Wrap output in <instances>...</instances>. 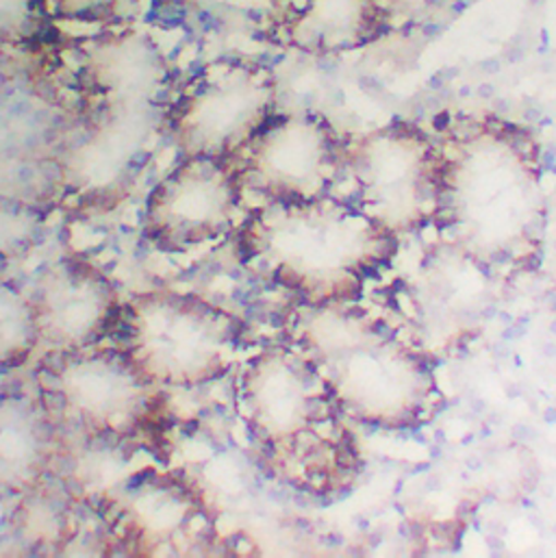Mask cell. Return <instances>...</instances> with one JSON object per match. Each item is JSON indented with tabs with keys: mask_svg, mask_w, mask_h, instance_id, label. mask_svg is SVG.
<instances>
[{
	"mask_svg": "<svg viewBox=\"0 0 556 558\" xmlns=\"http://www.w3.org/2000/svg\"><path fill=\"white\" fill-rule=\"evenodd\" d=\"M122 352L155 387L192 389L225 378L240 361L249 326L194 293L150 291L122 304Z\"/></svg>",
	"mask_w": 556,
	"mask_h": 558,
	"instance_id": "cell-6",
	"label": "cell"
},
{
	"mask_svg": "<svg viewBox=\"0 0 556 558\" xmlns=\"http://www.w3.org/2000/svg\"><path fill=\"white\" fill-rule=\"evenodd\" d=\"M46 9H55L63 17L72 20H111L120 13V0H44Z\"/></svg>",
	"mask_w": 556,
	"mask_h": 558,
	"instance_id": "cell-21",
	"label": "cell"
},
{
	"mask_svg": "<svg viewBox=\"0 0 556 558\" xmlns=\"http://www.w3.org/2000/svg\"><path fill=\"white\" fill-rule=\"evenodd\" d=\"M483 68H485V70H492V72H496V70L500 68V63L492 59V61H485V63H483Z\"/></svg>",
	"mask_w": 556,
	"mask_h": 558,
	"instance_id": "cell-24",
	"label": "cell"
},
{
	"mask_svg": "<svg viewBox=\"0 0 556 558\" xmlns=\"http://www.w3.org/2000/svg\"><path fill=\"white\" fill-rule=\"evenodd\" d=\"M41 205L0 198V264L28 253L44 231Z\"/></svg>",
	"mask_w": 556,
	"mask_h": 558,
	"instance_id": "cell-19",
	"label": "cell"
},
{
	"mask_svg": "<svg viewBox=\"0 0 556 558\" xmlns=\"http://www.w3.org/2000/svg\"><path fill=\"white\" fill-rule=\"evenodd\" d=\"M244 190L275 203L330 196L346 170V142L315 111L277 113L238 157Z\"/></svg>",
	"mask_w": 556,
	"mask_h": 558,
	"instance_id": "cell-11",
	"label": "cell"
},
{
	"mask_svg": "<svg viewBox=\"0 0 556 558\" xmlns=\"http://www.w3.org/2000/svg\"><path fill=\"white\" fill-rule=\"evenodd\" d=\"M172 70L161 46L142 31L94 37L83 54L81 85L89 107L164 105Z\"/></svg>",
	"mask_w": 556,
	"mask_h": 558,
	"instance_id": "cell-15",
	"label": "cell"
},
{
	"mask_svg": "<svg viewBox=\"0 0 556 558\" xmlns=\"http://www.w3.org/2000/svg\"><path fill=\"white\" fill-rule=\"evenodd\" d=\"M346 170L359 190V207L396 235L435 222L439 207V155L413 124L346 142Z\"/></svg>",
	"mask_w": 556,
	"mask_h": 558,
	"instance_id": "cell-9",
	"label": "cell"
},
{
	"mask_svg": "<svg viewBox=\"0 0 556 558\" xmlns=\"http://www.w3.org/2000/svg\"><path fill=\"white\" fill-rule=\"evenodd\" d=\"M98 509L131 555H196L216 539L203 492L177 472L140 470L102 492Z\"/></svg>",
	"mask_w": 556,
	"mask_h": 558,
	"instance_id": "cell-10",
	"label": "cell"
},
{
	"mask_svg": "<svg viewBox=\"0 0 556 558\" xmlns=\"http://www.w3.org/2000/svg\"><path fill=\"white\" fill-rule=\"evenodd\" d=\"M41 345L33 295L0 277V369H17Z\"/></svg>",
	"mask_w": 556,
	"mask_h": 558,
	"instance_id": "cell-18",
	"label": "cell"
},
{
	"mask_svg": "<svg viewBox=\"0 0 556 558\" xmlns=\"http://www.w3.org/2000/svg\"><path fill=\"white\" fill-rule=\"evenodd\" d=\"M44 0H0V46H33L48 39Z\"/></svg>",
	"mask_w": 556,
	"mask_h": 558,
	"instance_id": "cell-20",
	"label": "cell"
},
{
	"mask_svg": "<svg viewBox=\"0 0 556 558\" xmlns=\"http://www.w3.org/2000/svg\"><path fill=\"white\" fill-rule=\"evenodd\" d=\"M11 529L17 542L31 553H65L81 533L76 492L63 481L46 478L41 485L17 496Z\"/></svg>",
	"mask_w": 556,
	"mask_h": 558,
	"instance_id": "cell-17",
	"label": "cell"
},
{
	"mask_svg": "<svg viewBox=\"0 0 556 558\" xmlns=\"http://www.w3.org/2000/svg\"><path fill=\"white\" fill-rule=\"evenodd\" d=\"M531 2H533V4H544L546 0H531Z\"/></svg>",
	"mask_w": 556,
	"mask_h": 558,
	"instance_id": "cell-25",
	"label": "cell"
},
{
	"mask_svg": "<svg viewBox=\"0 0 556 558\" xmlns=\"http://www.w3.org/2000/svg\"><path fill=\"white\" fill-rule=\"evenodd\" d=\"M444 133L439 155L442 240L498 280L533 272L544 257L548 203L540 148L518 124L498 118L433 120Z\"/></svg>",
	"mask_w": 556,
	"mask_h": 558,
	"instance_id": "cell-1",
	"label": "cell"
},
{
	"mask_svg": "<svg viewBox=\"0 0 556 558\" xmlns=\"http://www.w3.org/2000/svg\"><path fill=\"white\" fill-rule=\"evenodd\" d=\"M35 380L61 433L87 444L155 446L166 426L161 387L148 383L122 348L48 350Z\"/></svg>",
	"mask_w": 556,
	"mask_h": 558,
	"instance_id": "cell-5",
	"label": "cell"
},
{
	"mask_svg": "<svg viewBox=\"0 0 556 558\" xmlns=\"http://www.w3.org/2000/svg\"><path fill=\"white\" fill-rule=\"evenodd\" d=\"M166 107H89L83 126L57 150V196L72 207H107L122 196L150 159Z\"/></svg>",
	"mask_w": 556,
	"mask_h": 558,
	"instance_id": "cell-8",
	"label": "cell"
},
{
	"mask_svg": "<svg viewBox=\"0 0 556 558\" xmlns=\"http://www.w3.org/2000/svg\"><path fill=\"white\" fill-rule=\"evenodd\" d=\"M446 31V26L444 24H437V22H426L424 26H422V35L424 37H437V35H442Z\"/></svg>",
	"mask_w": 556,
	"mask_h": 558,
	"instance_id": "cell-22",
	"label": "cell"
},
{
	"mask_svg": "<svg viewBox=\"0 0 556 558\" xmlns=\"http://www.w3.org/2000/svg\"><path fill=\"white\" fill-rule=\"evenodd\" d=\"M61 428L39 391L0 387V496L17 498L52 476L63 450Z\"/></svg>",
	"mask_w": 556,
	"mask_h": 558,
	"instance_id": "cell-16",
	"label": "cell"
},
{
	"mask_svg": "<svg viewBox=\"0 0 556 558\" xmlns=\"http://www.w3.org/2000/svg\"><path fill=\"white\" fill-rule=\"evenodd\" d=\"M289 341L313 361L352 422L415 430L444 409L435 354L407 317L394 319L359 300L302 304Z\"/></svg>",
	"mask_w": 556,
	"mask_h": 558,
	"instance_id": "cell-2",
	"label": "cell"
},
{
	"mask_svg": "<svg viewBox=\"0 0 556 558\" xmlns=\"http://www.w3.org/2000/svg\"><path fill=\"white\" fill-rule=\"evenodd\" d=\"M278 76L270 65L222 57L194 72L168 105L164 129L183 157H240L277 116Z\"/></svg>",
	"mask_w": 556,
	"mask_h": 558,
	"instance_id": "cell-7",
	"label": "cell"
},
{
	"mask_svg": "<svg viewBox=\"0 0 556 558\" xmlns=\"http://www.w3.org/2000/svg\"><path fill=\"white\" fill-rule=\"evenodd\" d=\"M235 157H183L146 198L144 238L164 253H188L225 238L242 203Z\"/></svg>",
	"mask_w": 556,
	"mask_h": 558,
	"instance_id": "cell-12",
	"label": "cell"
},
{
	"mask_svg": "<svg viewBox=\"0 0 556 558\" xmlns=\"http://www.w3.org/2000/svg\"><path fill=\"white\" fill-rule=\"evenodd\" d=\"M468 7H470L468 2H463V0H457V2L452 4V11H455V13H463Z\"/></svg>",
	"mask_w": 556,
	"mask_h": 558,
	"instance_id": "cell-23",
	"label": "cell"
},
{
	"mask_svg": "<svg viewBox=\"0 0 556 558\" xmlns=\"http://www.w3.org/2000/svg\"><path fill=\"white\" fill-rule=\"evenodd\" d=\"M238 411L257 463L280 485L333 498L356 483L363 457L350 417L293 341L249 359L238 380Z\"/></svg>",
	"mask_w": 556,
	"mask_h": 558,
	"instance_id": "cell-3",
	"label": "cell"
},
{
	"mask_svg": "<svg viewBox=\"0 0 556 558\" xmlns=\"http://www.w3.org/2000/svg\"><path fill=\"white\" fill-rule=\"evenodd\" d=\"M400 235L361 207L324 196L259 207L240 229L244 268L306 306L361 300L398 255Z\"/></svg>",
	"mask_w": 556,
	"mask_h": 558,
	"instance_id": "cell-4",
	"label": "cell"
},
{
	"mask_svg": "<svg viewBox=\"0 0 556 558\" xmlns=\"http://www.w3.org/2000/svg\"><path fill=\"white\" fill-rule=\"evenodd\" d=\"M503 284L455 244L439 240L409 277L407 319L433 354H450L483 332Z\"/></svg>",
	"mask_w": 556,
	"mask_h": 558,
	"instance_id": "cell-13",
	"label": "cell"
},
{
	"mask_svg": "<svg viewBox=\"0 0 556 558\" xmlns=\"http://www.w3.org/2000/svg\"><path fill=\"white\" fill-rule=\"evenodd\" d=\"M31 295L41 343L57 352L100 343L118 328L122 313L113 282L81 257H63L48 266Z\"/></svg>",
	"mask_w": 556,
	"mask_h": 558,
	"instance_id": "cell-14",
	"label": "cell"
}]
</instances>
